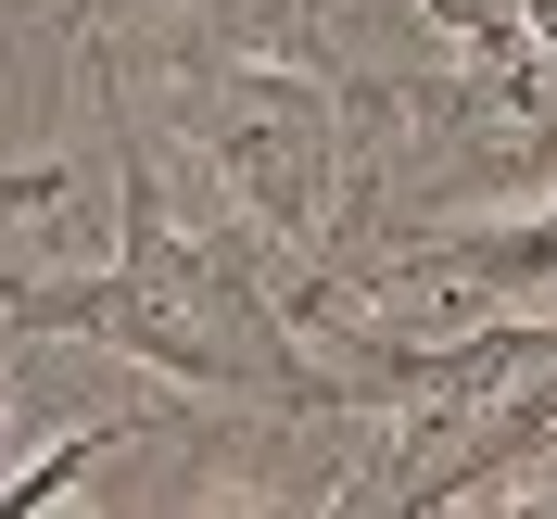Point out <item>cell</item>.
<instances>
[{
	"label": "cell",
	"instance_id": "cell-3",
	"mask_svg": "<svg viewBox=\"0 0 557 519\" xmlns=\"http://www.w3.org/2000/svg\"><path fill=\"white\" fill-rule=\"evenodd\" d=\"M127 444H139V418H76L51 456H0V507H64V494L89 482L102 456H127Z\"/></svg>",
	"mask_w": 557,
	"mask_h": 519
},
{
	"label": "cell",
	"instance_id": "cell-4",
	"mask_svg": "<svg viewBox=\"0 0 557 519\" xmlns=\"http://www.w3.org/2000/svg\"><path fill=\"white\" fill-rule=\"evenodd\" d=\"M418 26H431L444 64H507V51H532V13H520V0H418Z\"/></svg>",
	"mask_w": 557,
	"mask_h": 519
},
{
	"label": "cell",
	"instance_id": "cell-1",
	"mask_svg": "<svg viewBox=\"0 0 557 519\" xmlns=\"http://www.w3.org/2000/svg\"><path fill=\"white\" fill-rule=\"evenodd\" d=\"M190 152L278 254H343V76L190 38Z\"/></svg>",
	"mask_w": 557,
	"mask_h": 519
},
{
	"label": "cell",
	"instance_id": "cell-2",
	"mask_svg": "<svg viewBox=\"0 0 557 519\" xmlns=\"http://www.w3.org/2000/svg\"><path fill=\"white\" fill-rule=\"evenodd\" d=\"M114 254V152L38 139L0 152V267H102Z\"/></svg>",
	"mask_w": 557,
	"mask_h": 519
}]
</instances>
